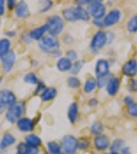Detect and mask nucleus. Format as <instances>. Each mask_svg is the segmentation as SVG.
Returning a JSON list of instances; mask_svg holds the SVG:
<instances>
[{"label": "nucleus", "instance_id": "obj_1", "mask_svg": "<svg viewBox=\"0 0 137 154\" xmlns=\"http://www.w3.org/2000/svg\"><path fill=\"white\" fill-rule=\"evenodd\" d=\"M38 48L42 53L53 54L60 51V41L57 37L46 34L38 41Z\"/></svg>", "mask_w": 137, "mask_h": 154}, {"label": "nucleus", "instance_id": "obj_2", "mask_svg": "<svg viewBox=\"0 0 137 154\" xmlns=\"http://www.w3.org/2000/svg\"><path fill=\"white\" fill-rule=\"evenodd\" d=\"M25 111H26V103L18 102L14 106L7 108L5 111V119L9 123H17L20 118L23 117Z\"/></svg>", "mask_w": 137, "mask_h": 154}, {"label": "nucleus", "instance_id": "obj_3", "mask_svg": "<svg viewBox=\"0 0 137 154\" xmlns=\"http://www.w3.org/2000/svg\"><path fill=\"white\" fill-rule=\"evenodd\" d=\"M87 9L93 20H103L106 14V6L100 0H90Z\"/></svg>", "mask_w": 137, "mask_h": 154}, {"label": "nucleus", "instance_id": "obj_4", "mask_svg": "<svg viewBox=\"0 0 137 154\" xmlns=\"http://www.w3.org/2000/svg\"><path fill=\"white\" fill-rule=\"evenodd\" d=\"M107 44L106 40V32L103 30H98L93 35L90 42V49L93 54H97Z\"/></svg>", "mask_w": 137, "mask_h": 154}, {"label": "nucleus", "instance_id": "obj_5", "mask_svg": "<svg viewBox=\"0 0 137 154\" xmlns=\"http://www.w3.org/2000/svg\"><path fill=\"white\" fill-rule=\"evenodd\" d=\"M46 25L49 26V34L55 37L60 35L64 30V20L58 14L49 17L46 21Z\"/></svg>", "mask_w": 137, "mask_h": 154}, {"label": "nucleus", "instance_id": "obj_6", "mask_svg": "<svg viewBox=\"0 0 137 154\" xmlns=\"http://www.w3.org/2000/svg\"><path fill=\"white\" fill-rule=\"evenodd\" d=\"M61 147L64 154H76L78 150V139L73 135H66L61 140Z\"/></svg>", "mask_w": 137, "mask_h": 154}, {"label": "nucleus", "instance_id": "obj_7", "mask_svg": "<svg viewBox=\"0 0 137 154\" xmlns=\"http://www.w3.org/2000/svg\"><path fill=\"white\" fill-rule=\"evenodd\" d=\"M0 101L7 109L18 103V98H17L16 94L9 88H2L0 91Z\"/></svg>", "mask_w": 137, "mask_h": 154}, {"label": "nucleus", "instance_id": "obj_8", "mask_svg": "<svg viewBox=\"0 0 137 154\" xmlns=\"http://www.w3.org/2000/svg\"><path fill=\"white\" fill-rule=\"evenodd\" d=\"M17 61V54L14 51H11L8 54H6L5 56L0 58V62H1V67L4 73L8 74L12 71L14 64Z\"/></svg>", "mask_w": 137, "mask_h": 154}, {"label": "nucleus", "instance_id": "obj_9", "mask_svg": "<svg viewBox=\"0 0 137 154\" xmlns=\"http://www.w3.org/2000/svg\"><path fill=\"white\" fill-rule=\"evenodd\" d=\"M122 19V11L119 8H113L106 12L105 17L103 18V24L105 28H109L116 25Z\"/></svg>", "mask_w": 137, "mask_h": 154}, {"label": "nucleus", "instance_id": "obj_10", "mask_svg": "<svg viewBox=\"0 0 137 154\" xmlns=\"http://www.w3.org/2000/svg\"><path fill=\"white\" fill-rule=\"evenodd\" d=\"M93 145H94V147H95L96 150L104 152L105 150L109 149V146H110V140H109V137L107 135H105V134H102V135L94 137Z\"/></svg>", "mask_w": 137, "mask_h": 154}, {"label": "nucleus", "instance_id": "obj_11", "mask_svg": "<svg viewBox=\"0 0 137 154\" xmlns=\"http://www.w3.org/2000/svg\"><path fill=\"white\" fill-rule=\"evenodd\" d=\"M109 62L106 59H99L96 62L95 65V74H96V78L99 77H105L109 76Z\"/></svg>", "mask_w": 137, "mask_h": 154}, {"label": "nucleus", "instance_id": "obj_12", "mask_svg": "<svg viewBox=\"0 0 137 154\" xmlns=\"http://www.w3.org/2000/svg\"><path fill=\"white\" fill-rule=\"evenodd\" d=\"M122 72L129 79L135 77L137 75V60L130 59L125 62V64L122 67Z\"/></svg>", "mask_w": 137, "mask_h": 154}, {"label": "nucleus", "instance_id": "obj_13", "mask_svg": "<svg viewBox=\"0 0 137 154\" xmlns=\"http://www.w3.org/2000/svg\"><path fill=\"white\" fill-rule=\"evenodd\" d=\"M17 128L22 133H30L35 128V122L33 121V119L23 116L17 121Z\"/></svg>", "mask_w": 137, "mask_h": 154}, {"label": "nucleus", "instance_id": "obj_14", "mask_svg": "<svg viewBox=\"0 0 137 154\" xmlns=\"http://www.w3.org/2000/svg\"><path fill=\"white\" fill-rule=\"evenodd\" d=\"M119 86H121V80H119V77L110 75L107 81V84H106V86H105L108 96H110V97L116 96V94L119 93Z\"/></svg>", "mask_w": 137, "mask_h": 154}, {"label": "nucleus", "instance_id": "obj_15", "mask_svg": "<svg viewBox=\"0 0 137 154\" xmlns=\"http://www.w3.org/2000/svg\"><path fill=\"white\" fill-rule=\"evenodd\" d=\"M46 32H49V26L46 23V24L42 25V26L35 27V28L31 29L29 31V34H30V37H31L32 40L39 41L42 37L46 36Z\"/></svg>", "mask_w": 137, "mask_h": 154}, {"label": "nucleus", "instance_id": "obj_16", "mask_svg": "<svg viewBox=\"0 0 137 154\" xmlns=\"http://www.w3.org/2000/svg\"><path fill=\"white\" fill-rule=\"evenodd\" d=\"M73 12H74V17H75V21H81V22H89L91 20L88 9L84 6L78 5L73 6Z\"/></svg>", "mask_w": 137, "mask_h": 154}, {"label": "nucleus", "instance_id": "obj_17", "mask_svg": "<svg viewBox=\"0 0 137 154\" xmlns=\"http://www.w3.org/2000/svg\"><path fill=\"white\" fill-rule=\"evenodd\" d=\"M14 14L19 19H26L30 16L28 4L25 1H19L14 7Z\"/></svg>", "mask_w": 137, "mask_h": 154}, {"label": "nucleus", "instance_id": "obj_18", "mask_svg": "<svg viewBox=\"0 0 137 154\" xmlns=\"http://www.w3.org/2000/svg\"><path fill=\"white\" fill-rule=\"evenodd\" d=\"M78 113H79V107L76 102H72L69 105L68 110H67V117L70 123H75L78 119Z\"/></svg>", "mask_w": 137, "mask_h": 154}, {"label": "nucleus", "instance_id": "obj_19", "mask_svg": "<svg viewBox=\"0 0 137 154\" xmlns=\"http://www.w3.org/2000/svg\"><path fill=\"white\" fill-rule=\"evenodd\" d=\"M16 142V137L11 133H5L0 140V150H6L8 147H11L12 145H14Z\"/></svg>", "mask_w": 137, "mask_h": 154}, {"label": "nucleus", "instance_id": "obj_20", "mask_svg": "<svg viewBox=\"0 0 137 154\" xmlns=\"http://www.w3.org/2000/svg\"><path fill=\"white\" fill-rule=\"evenodd\" d=\"M58 95V89L56 88H53V86H49V88H46L39 95V98L42 102H51L53 101L55 98Z\"/></svg>", "mask_w": 137, "mask_h": 154}, {"label": "nucleus", "instance_id": "obj_21", "mask_svg": "<svg viewBox=\"0 0 137 154\" xmlns=\"http://www.w3.org/2000/svg\"><path fill=\"white\" fill-rule=\"evenodd\" d=\"M17 154H39V148L31 147L25 142H20L17 145Z\"/></svg>", "mask_w": 137, "mask_h": 154}, {"label": "nucleus", "instance_id": "obj_22", "mask_svg": "<svg viewBox=\"0 0 137 154\" xmlns=\"http://www.w3.org/2000/svg\"><path fill=\"white\" fill-rule=\"evenodd\" d=\"M72 62L70 60H68L66 58V57H61V58L58 59V61H57L56 63V67L57 69L60 71V72H69L71 70L72 68Z\"/></svg>", "mask_w": 137, "mask_h": 154}, {"label": "nucleus", "instance_id": "obj_23", "mask_svg": "<svg viewBox=\"0 0 137 154\" xmlns=\"http://www.w3.org/2000/svg\"><path fill=\"white\" fill-rule=\"evenodd\" d=\"M25 143H26L27 145L31 146V147L39 148L42 144V141H41V139L39 136L35 135V134L30 133L25 137Z\"/></svg>", "mask_w": 137, "mask_h": 154}, {"label": "nucleus", "instance_id": "obj_24", "mask_svg": "<svg viewBox=\"0 0 137 154\" xmlns=\"http://www.w3.org/2000/svg\"><path fill=\"white\" fill-rule=\"evenodd\" d=\"M97 88V80L94 77H89L86 79L83 86V89L86 94H91Z\"/></svg>", "mask_w": 137, "mask_h": 154}, {"label": "nucleus", "instance_id": "obj_25", "mask_svg": "<svg viewBox=\"0 0 137 154\" xmlns=\"http://www.w3.org/2000/svg\"><path fill=\"white\" fill-rule=\"evenodd\" d=\"M11 41L8 38H0V58L11 51Z\"/></svg>", "mask_w": 137, "mask_h": 154}, {"label": "nucleus", "instance_id": "obj_26", "mask_svg": "<svg viewBox=\"0 0 137 154\" xmlns=\"http://www.w3.org/2000/svg\"><path fill=\"white\" fill-rule=\"evenodd\" d=\"M46 148H48L49 154H64L61 147V144H59L56 141H49V142H48Z\"/></svg>", "mask_w": 137, "mask_h": 154}, {"label": "nucleus", "instance_id": "obj_27", "mask_svg": "<svg viewBox=\"0 0 137 154\" xmlns=\"http://www.w3.org/2000/svg\"><path fill=\"white\" fill-rule=\"evenodd\" d=\"M62 19L65 20L67 22H70V23L76 22L73 12V6H68L63 9V11H62Z\"/></svg>", "mask_w": 137, "mask_h": 154}, {"label": "nucleus", "instance_id": "obj_28", "mask_svg": "<svg viewBox=\"0 0 137 154\" xmlns=\"http://www.w3.org/2000/svg\"><path fill=\"white\" fill-rule=\"evenodd\" d=\"M125 141L123 139H114L113 142H110V146H109V150L110 152H119L122 150V148L125 147Z\"/></svg>", "mask_w": 137, "mask_h": 154}, {"label": "nucleus", "instance_id": "obj_29", "mask_svg": "<svg viewBox=\"0 0 137 154\" xmlns=\"http://www.w3.org/2000/svg\"><path fill=\"white\" fill-rule=\"evenodd\" d=\"M90 128H91V134L95 137L102 135L104 131V125H103V123L100 122V121H94Z\"/></svg>", "mask_w": 137, "mask_h": 154}, {"label": "nucleus", "instance_id": "obj_30", "mask_svg": "<svg viewBox=\"0 0 137 154\" xmlns=\"http://www.w3.org/2000/svg\"><path fill=\"white\" fill-rule=\"evenodd\" d=\"M24 82L27 84H31V85H36L39 82V78L34 72H28L23 78Z\"/></svg>", "mask_w": 137, "mask_h": 154}, {"label": "nucleus", "instance_id": "obj_31", "mask_svg": "<svg viewBox=\"0 0 137 154\" xmlns=\"http://www.w3.org/2000/svg\"><path fill=\"white\" fill-rule=\"evenodd\" d=\"M84 65V60H78V61L73 62L71 70L69 71L71 73V75L72 76H76V75H78L79 72L81 71V69H83Z\"/></svg>", "mask_w": 137, "mask_h": 154}, {"label": "nucleus", "instance_id": "obj_32", "mask_svg": "<svg viewBox=\"0 0 137 154\" xmlns=\"http://www.w3.org/2000/svg\"><path fill=\"white\" fill-rule=\"evenodd\" d=\"M127 30L130 33H137V14H134L127 22Z\"/></svg>", "mask_w": 137, "mask_h": 154}, {"label": "nucleus", "instance_id": "obj_33", "mask_svg": "<svg viewBox=\"0 0 137 154\" xmlns=\"http://www.w3.org/2000/svg\"><path fill=\"white\" fill-rule=\"evenodd\" d=\"M67 85H68L70 88L75 89V88H81V79H79L78 77L71 75V76H69L68 78H67Z\"/></svg>", "mask_w": 137, "mask_h": 154}, {"label": "nucleus", "instance_id": "obj_34", "mask_svg": "<svg viewBox=\"0 0 137 154\" xmlns=\"http://www.w3.org/2000/svg\"><path fill=\"white\" fill-rule=\"evenodd\" d=\"M127 112H128V114L131 116V117L137 118V102H134L132 105L128 106Z\"/></svg>", "mask_w": 137, "mask_h": 154}, {"label": "nucleus", "instance_id": "obj_35", "mask_svg": "<svg viewBox=\"0 0 137 154\" xmlns=\"http://www.w3.org/2000/svg\"><path fill=\"white\" fill-rule=\"evenodd\" d=\"M90 147V141L87 138H81L78 140V149L79 150H87Z\"/></svg>", "mask_w": 137, "mask_h": 154}, {"label": "nucleus", "instance_id": "obj_36", "mask_svg": "<svg viewBox=\"0 0 137 154\" xmlns=\"http://www.w3.org/2000/svg\"><path fill=\"white\" fill-rule=\"evenodd\" d=\"M46 88V83H44L43 81L39 80V82L36 84L35 89H34V95H35V96H39Z\"/></svg>", "mask_w": 137, "mask_h": 154}, {"label": "nucleus", "instance_id": "obj_37", "mask_svg": "<svg viewBox=\"0 0 137 154\" xmlns=\"http://www.w3.org/2000/svg\"><path fill=\"white\" fill-rule=\"evenodd\" d=\"M109 77H110V75H109V76H105V77H99V78H96V80H97V88H105L106 84H107V81H108Z\"/></svg>", "mask_w": 137, "mask_h": 154}, {"label": "nucleus", "instance_id": "obj_38", "mask_svg": "<svg viewBox=\"0 0 137 154\" xmlns=\"http://www.w3.org/2000/svg\"><path fill=\"white\" fill-rule=\"evenodd\" d=\"M78 54L74 49H68V51H66V58L68 60H70L72 63L78 61Z\"/></svg>", "mask_w": 137, "mask_h": 154}, {"label": "nucleus", "instance_id": "obj_39", "mask_svg": "<svg viewBox=\"0 0 137 154\" xmlns=\"http://www.w3.org/2000/svg\"><path fill=\"white\" fill-rule=\"evenodd\" d=\"M41 5H42V8L40 9V12L43 14V12L49 11V9L52 8V6H53V1H44V2H42Z\"/></svg>", "mask_w": 137, "mask_h": 154}, {"label": "nucleus", "instance_id": "obj_40", "mask_svg": "<svg viewBox=\"0 0 137 154\" xmlns=\"http://www.w3.org/2000/svg\"><path fill=\"white\" fill-rule=\"evenodd\" d=\"M21 39H22V41H23L24 43H26V44H29V43H31V42L33 41L31 39V37H30L29 31L28 32H24V33L22 34V36H21Z\"/></svg>", "mask_w": 137, "mask_h": 154}, {"label": "nucleus", "instance_id": "obj_41", "mask_svg": "<svg viewBox=\"0 0 137 154\" xmlns=\"http://www.w3.org/2000/svg\"><path fill=\"white\" fill-rule=\"evenodd\" d=\"M123 102H124V104H125L126 106H130V105H132V104L134 103V98L132 96L128 95V96H126L125 98H124Z\"/></svg>", "mask_w": 137, "mask_h": 154}, {"label": "nucleus", "instance_id": "obj_42", "mask_svg": "<svg viewBox=\"0 0 137 154\" xmlns=\"http://www.w3.org/2000/svg\"><path fill=\"white\" fill-rule=\"evenodd\" d=\"M128 89H129V91H131V93L135 91V79L130 78L128 80Z\"/></svg>", "mask_w": 137, "mask_h": 154}, {"label": "nucleus", "instance_id": "obj_43", "mask_svg": "<svg viewBox=\"0 0 137 154\" xmlns=\"http://www.w3.org/2000/svg\"><path fill=\"white\" fill-rule=\"evenodd\" d=\"M4 35H5V38H14L17 36V32L14 31V30H7V31L4 32Z\"/></svg>", "mask_w": 137, "mask_h": 154}, {"label": "nucleus", "instance_id": "obj_44", "mask_svg": "<svg viewBox=\"0 0 137 154\" xmlns=\"http://www.w3.org/2000/svg\"><path fill=\"white\" fill-rule=\"evenodd\" d=\"M93 25L94 26H96L98 29H103L104 28L103 20H93Z\"/></svg>", "mask_w": 137, "mask_h": 154}, {"label": "nucleus", "instance_id": "obj_45", "mask_svg": "<svg viewBox=\"0 0 137 154\" xmlns=\"http://www.w3.org/2000/svg\"><path fill=\"white\" fill-rule=\"evenodd\" d=\"M114 39V33H113L111 31L106 32V40H107V44H110Z\"/></svg>", "mask_w": 137, "mask_h": 154}, {"label": "nucleus", "instance_id": "obj_46", "mask_svg": "<svg viewBox=\"0 0 137 154\" xmlns=\"http://www.w3.org/2000/svg\"><path fill=\"white\" fill-rule=\"evenodd\" d=\"M5 6H6V2L4 0H0V17L5 14Z\"/></svg>", "mask_w": 137, "mask_h": 154}, {"label": "nucleus", "instance_id": "obj_47", "mask_svg": "<svg viewBox=\"0 0 137 154\" xmlns=\"http://www.w3.org/2000/svg\"><path fill=\"white\" fill-rule=\"evenodd\" d=\"M88 105H89L90 107H92V108H94V107H96L97 105H98V100H97L96 98H91V99H89Z\"/></svg>", "mask_w": 137, "mask_h": 154}, {"label": "nucleus", "instance_id": "obj_48", "mask_svg": "<svg viewBox=\"0 0 137 154\" xmlns=\"http://www.w3.org/2000/svg\"><path fill=\"white\" fill-rule=\"evenodd\" d=\"M17 5V2L14 1V0H7L6 1V6H7V8L8 9H14V7H16Z\"/></svg>", "mask_w": 137, "mask_h": 154}, {"label": "nucleus", "instance_id": "obj_49", "mask_svg": "<svg viewBox=\"0 0 137 154\" xmlns=\"http://www.w3.org/2000/svg\"><path fill=\"white\" fill-rule=\"evenodd\" d=\"M119 153L121 154H132L131 149H130V147H128V146H125V147L122 148V150Z\"/></svg>", "mask_w": 137, "mask_h": 154}, {"label": "nucleus", "instance_id": "obj_50", "mask_svg": "<svg viewBox=\"0 0 137 154\" xmlns=\"http://www.w3.org/2000/svg\"><path fill=\"white\" fill-rule=\"evenodd\" d=\"M89 2H90V0H81V1H78V5H81V6L88 5Z\"/></svg>", "mask_w": 137, "mask_h": 154}, {"label": "nucleus", "instance_id": "obj_51", "mask_svg": "<svg viewBox=\"0 0 137 154\" xmlns=\"http://www.w3.org/2000/svg\"><path fill=\"white\" fill-rule=\"evenodd\" d=\"M4 109H5V107L3 106V104H2V103H1V101H0V114H1L2 112H3Z\"/></svg>", "mask_w": 137, "mask_h": 154}, {"label": "nucleus", "instance_id": "obj_52", "mask_svg": "<svg viewBox=\"0 0 137 154\" xmlns=\"http://www.w3.org/2000/svg\"><path fill=\"white\" fill-rule=\"evenodd\" d=\"M135 91H137V79H135Z\"/></svg>", "mask_w": 137, "mask_h": 154}, {"label": "nucleus", "instance_id": "obj_53", "mask_svg": "<svg viewBox=\"0 0 137 154\" xmlns=\"http://www.w3.org/2000/svg\"><path fill=\"white\" fill-rule=\"evenodd\" d=\"M2 81H3V77H1V76H0V84L2 83Z\"/></svg>", "mask_w": 137, "mask_h": 154}, {"label": "nucleus", "instance_id": "obj_54", "mask_svg": "<svg viewBox=\"0 0 137 154\" xmlns=\"http://www.w3.org/2000/svg\"><path fill=\"white\" fill-rule=\"evenodd\" d=\"M108 154H121L119 152H110V153H108Z\"/></svg>", "mask_w": 137, "mask_h": 154}, {"label": "nucleus", "instance_id": "obj_55", "mask_svg": "<svg viewBox=\"0 0 137 154\" xmlns=\"http://www.w3.org/2000/svg\"><path fill=\"white\" fill-rule=\"evenodd\" d=\"M101 154H108V153H105V152H103V153H101Z\"/></svg>", "mask_w": 137, "mask_h": 154}, {"label": "nucleus", "instance_id": "obj_56", "mask_svg": "<svg viewBox=\"0 0 137 154\" xmlns=\"http://www.w3.org/2000/svg\"><path fill=\"white\" fill-rule=\"evenodd\" d=\"M16 154H17V153H16Z\"/></svg>", "mask_w": 137, "mask_h": 154}]
</instances>
